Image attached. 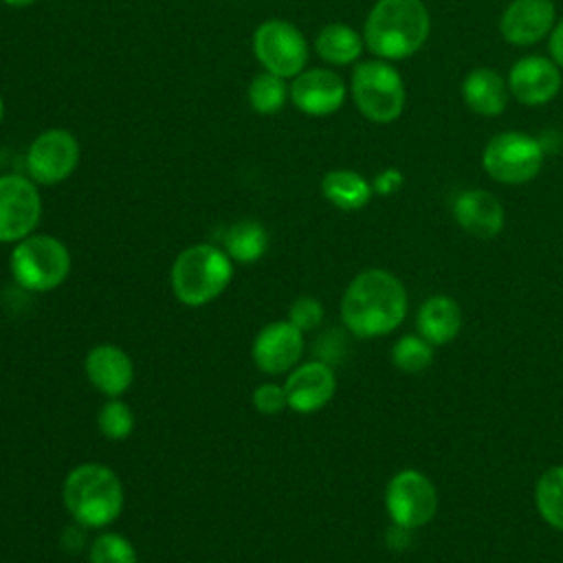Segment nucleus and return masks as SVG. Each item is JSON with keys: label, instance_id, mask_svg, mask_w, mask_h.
Segmentation results:
<instances>
[{"label": "nucleus", "instance_id": "obj_1", "mask_svg": "<svg viewBox=\"0 0 563 563\" xmlns=\"http://www.w3.org/2000/svg\"><path fill=\"white\" fill-rule=\"evenodd\" d=\"M407 288L387 268H365L352 277L341 297V321L358 339L387 336L407 317Z\"/></svg>", "mask_w": 563, "mask_h": 563}, {"label": "nucleus", "instance_id": "obj_2", "mask_svg": "<svg viewBox=\"0 0 563 563\" xmlns=\"http://www.w3.org/2000/svg\"><path fill=\"white\" fill-rule=\"evenodd\" d=\"M431 31L422 0H376L363 24V42L378 59L398 62L416 55Z\"/></svg>", "mask_w": 563, "mask_h": 563}, {"label": "nucleus", "instance_id": "obj_3", "mask_svg": "<svg viewBox=\"0 0 563 563\" xmlns=\"http://www.w3.org/2000/svg\"><path fill=\"white\" fill-rule=\"evenodd\" d=\"M62 499L79 526L106 528L121 515L123 486L119 475L106 464L86 462L66 475Z\"/></svg>", "mask_w": 563, "mask_h": 563}, {"label": "nucleus", "instance_id": "obj_4", "mask_svg": "<svg viewBox=\"0 0 563 563\" xmlns=\"http://www.w3.org/2000/svg\"><path fill=\"white\" fill-rule=\"evenodd\" d=\"M233 277V260L216 244H191L172 264L169 282L176 299L189 308L218 299Z\"/></svg>", "mask_w": 563, "mask_h": 563}, {"label": "nucleus", "instance_id": "obj_5", "mask_svg": "<svg viewBox=\"0 0 563 563\" xmlns=\"http://www.w3.org/2000/svg\"><path fill=\"white\" fill-rule=\"evenodd\" d=\"M9 271L15 284L24 290H55L70 273V253L62 240L46 233H31L15 242Z\"/></svg>", "mask_w": 563, "mask_h": 563}, {"label": "nucleus", "instance_id": "obj_6", "mask_svg": "<svg viewBox=\"0 0 563 563\" xmlns=\"http://www.w3.org/2000/svg\"><path fill=\"white\" fill-rule=\"evenodd\" d=\"M350 90L358 112L372 123H391L405 110V81L387 59L361 62L352 70Z\"/></svg>", "mask_w": 563, "mask_h": 563}, {"label": "nucleus", "instance_id": "obj_7", "mask_svg": "<svg viewBox=\"0 0 563 563\" xmlns=\"http://www.w3.org/2000/svg\"><path fill=\"white\" fill-rule=\"evenodd\" d=\"M543 161L545 154L539 139L517 130L490 136L482 150L484 172L501 185H526L534 180Z\"/></svg>", "mask_w": 563, "mask_h": 563}, {"label": "nucleus", "instance_id": "obj_8", "mask_svg": "<svg viewBox=\"0 0 563 563\" xmlns=\"http://www.w3.org/2000/svg\"><path fill=\"white\" fill-rule=\"evenodd\" d=\"M438 506L435 484L418 468L396 471L385 486V510L396 526L418 530L431 523Z\"/></svg>", "mask_w": 563, "mask_h": 563}, {"label": "nucleus", "instance_id": "obj_9", "mask_svg": "<svg viewBox=\"0 0 563 563\" xmlns=\"http://www.w3.org/2000/svg\"><path fill=\"white\" fill-rule=\"evenodd\" d=\"M253 53L264 70L290 79L306 70L308 42L303 33L279 18L262 22L253 33Z\"/></svg>", "mask_w": 563, "mask_h": 563}, {"label": "nucleus", "instance_id": "obj_10", "mask_svg": "<svg viewBox=\"0 0 563 563\" xmlns=\"http://www.w3.org/2000/svg\"><path fill=\"white\" fill-rule=\"evenodd\" d=\"M42 218L37 185L18 174L0 176V244H15L31 235Z\"/></svg>", "mask_w": 563, "mask_h": 563}, {"label": "nucleus", "instance_id": "obj_11", "mask_svg": "<svg viewBox=\"0 0 563 563\" xmlns=\"http://www.w3.org/2000/svg\"><path fill=\"white\" fill-rule=\"evenodd\" d=\"M79 165V143L73 132L51 128L40 132L26 150V172L35 185H57Z\"/></svg>", "mask_w": 563, "mask_h": 563}, {"label": "nucleus", "instance_id": "obj_12", "mask_svg": "<svg viewBox=\"0 0 563 563\" xmlns=\"http://www.w3.org/2000/svg\"><path fill=\"white\" fill-rule=\"evenodd\" d=\"M303 332L288 319L266 323L253 339L251 356L264 374H286L299 365L303 354Z\"/></svg>", "mask_w": 563, "mask_h": 563}, {"label": "nucleus", "instance_id": "obj_13", "mask_svg": "<svg viewBox=\"0 0 563 563\" xmlns=\"http://www.w3.org/2000/svg\"><path fill=\"white\" fill-rule=\"evenodd\" d=\"M286 402L297 413H314L323 409L334 391H336V376L330 363L325 361H306L290 369L288 378L284 380Z\"/></svg>", "mask_w": 563, "mask_h": 563}, {"label": "nucleus", "instance_id": "obj_14", "mask_svg": "<svg viewBox=\"0 0 563 563\" xmlns=\"http://www.w3.org/2000/svg\"><path fill=\"white\" fill-rule=\"evenodd\" d=\"M508 90L523 106H543L561 90V68L543 55H526L512 64Z\"/></svg>", "mask_w": 563, "mask_h": 563}, {"label": "nucleus", "instance_id": "obj_15", "mask_svg": "<svg viewBox=\"0 0 563 563\" xmlns=\"http://www.w3.org/2000/svg\"><path fill=\"white\" fill-rule=\"evenodd\" d=\"M345 81L328 68L301 70L290 84L292 106L310 117H328L336 112L345 101Z\"/></svg>", "mask_w": 563, "mask_h": 563}, {"label": "nucleus", "instance_id": "obj_16", "mask_svg": "<svg viewBox=\"0 0 563 563\" xmlns=\"http://www.w3.org/2000/svg\"><path fill=\"white\" fill-rule=\"evenodd\" d=\"M554 20L552 0H512L499 18V33L512 46H532L550 35Z\"/></svg>", "mask_w": 563, "mask_h": 563}, {"label": "nucleus", "instance_id": "obj_17", "mask_svg": "<svg viewBox=\"0 0 563 563\" xmlns=\"http://www.w3.org/2000/svg\"><path fill=\"white\" fill-rule=\"evenodd\" d=\"M457 227L477 240H493L504 231L506 209L501 200L486 189H464L451 205Z\"/></svg>", "mask_w": 563, "mask_h": 563}, {"label": "nucleus", "instance_id": "obj_18", "mask_svg": "<svg viewBox=\"0 0 563 563\" xmlns=\"http://www.w3.org/2000/svg\"><path fill=\"white\" fill-rule=\"evenodd\" d=\"M90 385L108 398L125 394L134 380V365L125 350L112 343L95 345L84 361Z\"/></svg>", "mask_w": 563, "mask_h": 563}, {"label": "nucleus", "instance_id": "obj_19", "mask_svg": "<svg viewBox=\"0 0 563 563\" xmlns=\"http://www.w3.org/2000/svg\"><path fill=\"white\" fill-rule=\"evenodd\" d=\"M462 330V308L444 292L429 295L416 310V332L433 347L449 345Z\"/></svg>", "mask_w": 563, "mask_h": 563}, {"label": "nucleus", "instance_id": "obj_20", "mask_svg": "<svg viewBox=\"0 0 563 563\" xmlns=\"http://www.w3.org/2000/svg\"><path fill=\"white\" fill-rule=\"evenodd\" d=\"M462 101L466 108L479 117H499L510 99L508 79H504L495 68L477 66L466 73L460 86Z\"/></svg>", "mask_w": 563, "mask_h": 563}, {"label": "nucleus", "instance_id": "obj_21", "mask_svg": "<svg viewBox=\"0 0 563 563\" xmlns=\"http://www.w3.org/2000/svg\"><path fill=\"white\" fill-rule=\"evenodd\" d=\"M321 194L341 211H358L372 200L374 189L372 183L354 169H330L321 178Z\"/></svg>", "mask_w": 563, "mask_h": 563}, {"label": "nucleus", "instance_id": "obj_22", "mask_svg": "<svg viewBox=\"0 0 563 563\" xmlns=\"http://www.w3.org/2000/svg\"><path fill=\"white\" fill-rule=\"evenodd\" d=\"M363 35L341 22L325 24L314 40V51L323 62L332 66H347L356 62L363 53Z\"/></svg>", "mask_w": 563, "mask_h": 563}, {"label": "nucleus", "instance_id": "obj_23", "mask_svg": "<svg viewBox=\"0 0 563 563\" xmlns=\"http://www.w3.org/2000/svg\"><path fill=\"white\" fill-rule=\"evenodd\" d=\"M227 255L238 264H253L268 251V231L260 220H238L222 238Z\"/></svg>", "mask_w": 563, "mask_h": 563}, {"label": "nucleus", "instance_id": "obj_24", "mask_svg": "<svg viewBox=\"0 0 563 563\" xmlns=\"http://www.w3.org/2000/svg\"><path fill=\"white\" fill-rule=\"evenodd\" d=\"M534 508L550 528L563 532V464L545 468L534 482Z\"/></svg>", "mask_w": 563, "mask_h": 563}, {"label": "nucleus", "instance_id": "obj_25", "mask_svg": "<svg viewBox=\"0 0 563 563\" xmlns=\"http://www.w3.org/2000/svg\"><path fill=\"white\" fill-rule=\"evenodd\" d=\"M246 97H249V106L257 114H275L286 106L290 97V86L286 84L284 77H277L264 70L251 79Z\"/></svg>", "mask_w": 563, "mask_h": 563}, {"label": "nucleus", "instance_id": "obj_26", "mask_svg": "<svg viewBox=\"0 0 563 563\" xmlns=\"http://www.w3.org/2000/svg\"><path fill=\"white\" fill-rule=\"evenodd\" d=\"M433 356H435V347L427 339H422L418 332L402 334L400 339L394 341L389 350L391 365L402 374L424 372L433 363Z\"/></svg>", "mask_w": 563, "mask_h": 563}, {"label": "nucleus", "instance_id": "obj_27", "mask_svg": "<svg viewBox=\"0 0 563 563\" xmlns=\"http://www.w3.org/2000/svg\"><path fill=\"white\" fill-rule=\"evenodd\" d=\"M97 427L108 440H125L134 429V413L128 402L108 398L97 413Z\"/></svg>", "mask_w": 563, "mask_h": 563}, {"label": "nucleus", "instance_id": "obj_28", "mask_svg": "<svg viewBox=\"0 0 563 563\" xmlns=\"http://www.w3.org/2000/svg\"><path fill=\"white\" fill-rule=\"evenodd\" d=\"M90 563H136L134 545L119 532L99 534L88 548Z\"/></svg>", "mask_w": 563, "mask_h": 563}, {"label": "nucleus", "instance_id": "obj_29", "mask_svg": "<svg viewBox=\"0 0 563 563\" xmlns=\"http://www.w3.org/2000/svg\"><path fill=\"white\" fill-rule=\"evenodd\" d=\"M288 321L301 332H310L323 321V306L314 297H297L288 308Z\"/></svg>", "mask_w": 563, "mask_h": 563}, {"label": "nucleus", "instance_id": "obj_30", "mask_svg": "<svg viewBox=\"0 0 563 563\" xmlns=\"http://www.w3.org/2000/svg\"><path fill=\"white\" fill-rule=\"evenodd\" d=\"M253 405L264 416L282 413L288 407L284 385H277V383H262V385H257L255 391H253Z\"/></svg>", "mask_w": 563, "mask_h": 563}, {"label": "nucleus", "instance_id": "obj_31", "mask_svg": "<svg viewBox=\"0 0 563 563\" xmlns=\"http://www.w3.org/2000/svg\"><path fill=\"white\" fill-rule=\"evenodd\" d=\"M402 185H405V176H402V172L396 169V167H387V169L378 172V174L374 176V180H372V189H374V194H378V196H391V194H396Z\"/></svg>", "mask_w": 563, "mask_h": 563}, {"label": "nucleus", "instance_id": "obj_32", "mask_svg": "<svg viewBox=\"0 0 563 563\" xmlns=\"http://www.w3.org/2000/svg\"><path fill=\"white\" fill-rule=\"evenodd\" d=\"M411 532H413V530H409V528H402V526L391 523L389 530L385 532V545H387L389 550H396V552L407 550V548L411 545Z\"/></svg>", "mask_w": 563, "mask_h": 563}, {"label": "nucleus", "instance_id": "obj_33", "mask_svg": "<svg viewBox=\"0 0 563 563\" xmlns=\"http://www.w3.org/2000/svg\"><path fill=\"white\" fill-rule=\"evenodd\" d=\"M548 51L552 62L563 70V20L554 24V29L548 35Z\"/></svg>", "mask_w": 563, "mask_h": 563}, {"label": "nucleus", "instance_id": "obj_34", "mask_svg": "<svg viewBox=\"0 0 563 563\" xmlns=\"http://www.w3.org/2000/svg\"><path fill=\"white\" fill-rule=\"evenodd\" d=\"M4 4H9V7H31L33 2H37V0H2Z\"/></svg>", "mask_w": 563, "mask_h": 563}, {"label": "nucleus", "instance_id": "obj_35", "mask_svg": "<svg viewBox=\"0 0 563 563\" xmlns=\"http://www.w3.org/2000/svg\"><path fill=\"white\" fill-rule=\"evenodd\" d=\"M2 117H4V101H2V95H0V123H2Z\"/></svg>", "mask_w": 563, "mask_h": 563}]
</instances>
